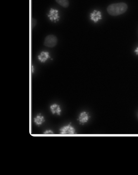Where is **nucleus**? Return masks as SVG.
Segmentation results:
<instances>
[{
    "mask_svg": "<svg viewBox=\"0 0 138 175\" xmlns=\"http://www.w3.org/2000/svg\"><path fill=\"white\" fill-rule=\"evenodd\" d=\"M128 8L127 5L124 3H113L108 7L107 11L110 15L118 16L125 13Z\"/></svg>",
    "mask_w": 138,
    "mask_h": 175,
    "instance_id": "1",
    "label": "nucleus"
},
{
    "mask_svg": "<svg viewBox=\"0 0 138 175\" xmlns=\"http://www.w3.org/2000/svg\"><path fill=\"white\" fill-rule=\"evenodd\" d=\"M58 39L56 36L53 35H49L46 37L45 39L44 44L49 47H53L56 45Z\"/></svg>",
    "mask_w": 138,
    "mask_h": 175,
    "instance_id": "2",
    "label": "nucleus"
},
{
    "mask_svg": "<svg viewBox=\"0 0 138 175\" xmlns=\"http://www.w3.org/2000/svg\"><path fill=\"white\" fill-rule=\"evenodd\" d=\"M59 131L60 134H74L76 133L75 129L71 125V122L67 125L61 127Z\"/></svg>",
    "mask_w": 138,
    "mask_h": 175,
    "instance_id": "3",
    "label": "nucleus"
},
{
    "mask_svg": "<svg viewBox=\"0 0 138 175\" xmlns=\"http://www.w3.org/2000/svg\"><path fill=\"white\" fill-rule=\"evenodd\" d=\"M89 117L88 114L85 112H81L79 115L77 121H79L80 124L83 125L86 123L88 121Z\"/></svg>",
    "mask_w": 138,
    "mask_h": 175,
    "instance_id": "4",
    "label": "nucleus"
},
{
    "mask_svg": "<svg viewBox=\"0 0 138 175\" xmlns=\"http://www.w3.org/2000/svg\"><path fill=\"white\" fill-rule=\"evenodd\" d=\"M50 109L51 112H52V114H56L60 116L61 115L62 110H61V107L58 104H53L51 105L50 106Z\"/></svg>",
    "mask_w": 138,
    "mask_h": 175,
    "instance_id": "5",
    "label": "nucleus"
},
{
    "mask_svg": "<svg viewBox=\"0 0 138 175\" xmlns=\"http://www.w3.org/2000/svg\"><path fill=\"white\" fill-rule=\"evenodd\" d=\"M50 20L53 22L58 20L59 17L58 15V11L55 9H51L48 15Z\"/></svg>",
    "mask_w": 138,
    "mask_h": 175,
    "instance_id": "6",
    "label": "nucleus"
},
{
    "mask_svg": "<svg viewBox=\"0 0 138 175\" xmlns=\"http://www.w3.org/2000/svg\"><path fill=\"white\" fill-rule=\"evenodd\" d=\"M91 18L93 22L96 23L102 19L101 12L100 11H93L91 14Z\"/></svg>",
    "mask_w": 138,
    "mask_h": 175,
    "instance_id": "7",
    "label": "nucleus"
},
{
    "mask_svg": "<svg viewBox=\"0 0 138 175\" xmlns=\"http://www.w3.org/2000/svg\"><path fill=\"white\" fill-rule=\"evenodd\" d=\"M45 121V118L42 115L41 113L38 114L34 119V122L36 125L38 126L42 125Z\"/></svg>",
    "mask_w": 138,
    "mask_h": 175,
    "instance_id": "8",
    "label": "nucleus"
},
{
    "mask_svg": "<svg viewBox=\"0 0 138 175\" xmlns=\"http://www.w3.org/2000/svg\"><path fill=\"white\" fill-rule=\"evenodd\" d=\"M50 54L48 52H42L40 53V54L38 55V58L39 61L44 63L46 62L50 58Z\"/></svg>",
    "mask_w": 138,
    "mask_h": 175,
    "instance_id": "9",
    "label": "nucleus"
},
{
    "mask_svg": "<svg viewBox=\"0 0 138 175\" xmlns=\"http://www.w3.org/2000/svg\"><path fill=\"white\" fill-rule=\"evenodd\" d=\"M57 3L61 6L64 8L68 7L69 6V1L68 0H55Z\"/></svg>",
    "mask_w": 138,
    "mask_h": 175,
    "instance_id": "10",
    "label": "nucleus"
},
{
    "mask_svg": "<svg viewBox=\"0 0 138 175\" xmlns=\"http://www.w3.org/2000/svg\"><path fill=\"white\" fill-rule=\"evenodd\" d=\"M37 20L33 18L31 21V26H32V28H34V27L36 26L37 24Z\"/></svg>",
    "mask_w": 138,
    "mask_h": 175,
    "instance_id": "11",
    "label": "nucleus"
},
{
    "mask_svg": "<svg viewBox=\"0 0 138 175\" xmlns=\"http://www.w3.org/2000/svg\"><path fill=\"white\" fill-rule=\"evenodd\" d=\"M43 133L45 134H53L54 133L53 131L51 130H45V131L43 132Z\"/></svg>",
    "mask_w": 138,
    "mask_h": 175,
    "instance_id": "12",
    "label": "nucleus"
},
{
    "mask_svg": "<svg viewBox=\"0 0 138 175\" xmlns=\"http://www.w3.org/2000/svg\"><path fill=\"white\" fill-rule=\"evenodd\" d=\"M135 52L136 53L137 55H138V47L137 48V49H136V50H135Z\"/></svg>",
    "mask_w": 138,
    "mask_h": 175,
    "instance_id": "13",
    "label": "nucleus"
}]
</instances>
